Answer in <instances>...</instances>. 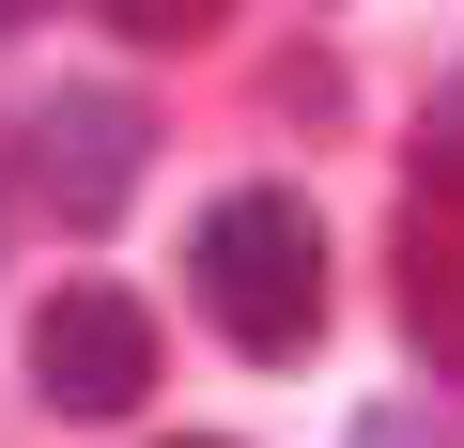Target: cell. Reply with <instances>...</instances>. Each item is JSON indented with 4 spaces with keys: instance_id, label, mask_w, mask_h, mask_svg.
<instances>
[{
    "instance_id": "4",
    "label": "cell",
    "mask_w": 464,
    "mask_h": 448,
    "mask_svg": "<svg viewBox=\"0 0 464 448\" xmlns=\"http://www.w3.org/2000/svg\"><path fill=\"white\" fill-rule=\"evenodd\" d=\"M402 325L433 371H464V201L449 186H418V216H402Z\"/></svg>"
},
{
    "instance_id": "3",
    "label": "cell",
    "mask_w": 464,
    "mask_h": 448,
    "mask_svg": "<svg viewBox=\"0 0 464 448\" xmlns=\"http://www.w3.org/2000/svg\"><path fill=\"white\" fill-rule=\"evenodd\" d=\"M32 386H47V417H124L155 386V310L109 294V279H63L32 310Z\"/></svg>"
},
{
    "instance_id": "9",
    "label": "cell",
    "mask_w": 464,
    "mask_h": 448,
    "mask_svg": "<svg viewBox=\"0 0 464 448\" xmlns=\"http://www.w3.org/2000/svg\"><path fill=\"white\" fill-rule=\"evenodd\" d=\"M186 448H201V433H186Z\"/></svg>"
},
{
    "instance_id": "2",
    "label": "cell",
    "mask_w": 464,
    "mask_h": 448,
    "mask_svg": "<svg viewBox=\"0 0 464 448\" xmlns=\"http://www.w3.org/2000/svg\"><path fill=\"white\" fill-rule=\"evenodd\" d=\"M140 170H155V109H140V93L63 78V93L32 109V186H47L63 233H109V216L140 201Z\"/></svg>"
},
{
    "instance_id": "5",
    "label": "cell",
    "mask_w": 464,
    "mask_h": 448,
    "mask_svg": "<svg viewBox=\"0 0 464 448\" xmlns=\"http://www.w3.org/2000/svg\"><path fill=\"white\" fill-rule=\"evenodd\" d=\"M93 16H109L124 47H201V32L232 16V0H93Z\"/></svg>"
},
{
    "instance_id": "7",
    "label": "cell",
    "mask_w": 464,
    "mask_h": 448,
    "mask_svg": "<svg viewBox=\"0 0 464 448\" xmlns=\"http://www.w3.org/2000/svg\"><path fill=\"white\" fill-rule=\"evenodd\" d=\"M418 170H433V186H449V201H464V78H449V93H433V124H418Z\"/></svg>"
},
{
    "instance_id": "8",
    "label": "cell",
    "mask_w": 464,
    "mask_h": 448,
    "mask_svg": "<svg viewBox=\"0 0 464 448\" xmlns=\"http://www.w3.org/2000/svg\"><path fill=\"white\" fill-rule=\"evenodd\" d=\"M0 32H32V0H0Z\"/></svg>"
},
{
    "instance_id": "1",
    "label": "cell",
    "mask_w": 464,
    "mask_h": 448,
    "mask_svg": "<svg viewBox=\"0 0 464 448\" xmlns=\"http://www.w3.org/2000/svg\"><path fill=\"white\" fill-rule=\"evenodd\" d=\"M186 279H201V310H217L232 356H310L325 340V216L295 186H232V201H201Z\"/></svg>"
},
{
    "instance_id": "6",
    "label": "cell",
    "mask_w": 464,
    "mask_h": 448,
    "mask_svg": "<svg viewBox=\"0 0 464 448\" xmlns=\"http://www.w3.org/2000/svg\"><path fill=\"white\" fill-rule=\"evenodd\" d=\"M356 448H464V417H433V402H372Z\"/></svg>"
}]
</instances>
